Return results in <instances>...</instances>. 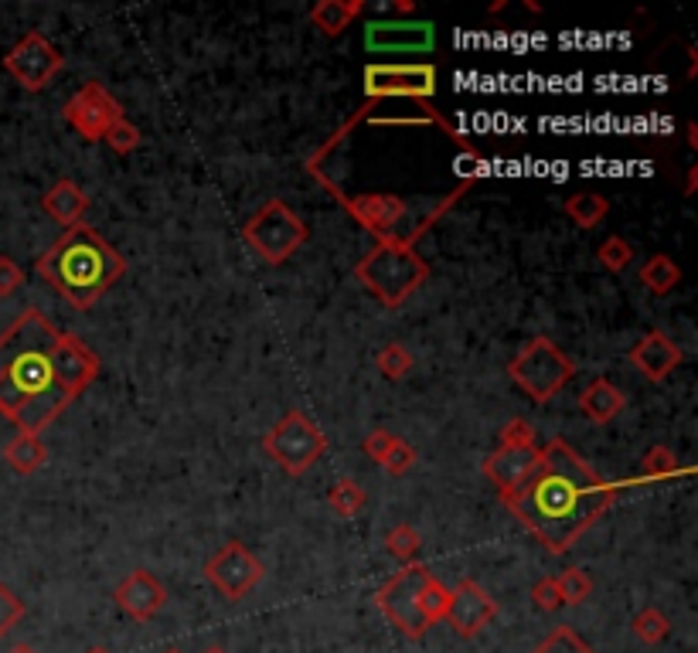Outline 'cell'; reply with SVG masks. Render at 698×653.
Here are the masks:
<instances>
[{"mask_svg": "<svg viewBox=\"0 0 698 653\" xmlns=\"http://www.w3.org/2000/svg\"><path fill=\"white\" fill-rule=\"evenodd\" d=\"M86 653H109V650H103V646H93V650H86Z\"/></svg>", "mask_w": 698, "mask_h": 653, "instance_id": "ee69618b", "label": "cell"}, {"mask_svg": "<svg viewBox=\"0 0 698 653\" xmlns=\"http://www.w3.org/2000/svg\"><path fill=\"white\" fill-rule=\"evenodd\" d=\"M508 378L532 402H552L576 378V361L549 337H532L508 364Z\"/></svg>", "mask_w": 698, "mask_h": 653, "instance_id": "5b68a950", "label": "cell"}, {"mask_svg": "<svg viewBox=\"0 0 698 653\" xmlns=\"http://www.w3.org/2000/svg\"><path fill=\"white\" fill-rule=\"evenodd\" d=\"M555 585H558V595H563V606H582L593 595V579L582 569H566L555 579Z\"/></svg>", "mask_w": 698, "mask_h": 653, "instance_id": "f1b7e54d", "label": "cell"}, {"mask_svg": "<svg viewBox=\"0 0 698 653\" xmlns=\"http://www.w3.org/2000/svg\"><path fill=\"white\" fill-rule=\"evenodd\" d=\"M688 147H691V150L698 147V130H695V123H688Z\"/></svg>", "mask_w": 698, "mask_h": 653, "instance_id": "b9f144b4", "label": "cell"}, {"mask_svg": "<svg viewBox=\"0 0 698 653\" xmlns=\"http://www.w3.org/2000/svg\"><path fill=\"white\" fill-rule=\"evenodd\" d=\"M106 144H109V150L113 154H120V157H127V154H133L140 144H144V133H140V126L136 123H130L127 117L123 120H117L113 126L106 130Z\"/></svg>", "mask_w": 698, "mask_h": 653, "instance_id": "d6a6232c", "label": "cell"}, {"mask_svg": "<svg viewBox=\"0 0 698 653\" xmlns=\"http://www.w3.org/2000/svg\"><path fill=\"white\" fill-rule=\"evenodd\" d=\"M382 467H385V473H393V476H406L416 467V449L399 436L393 443V449H388L385 457H382Z\"/></svg>", "mask_w": 698, "mask_h": 653, "instance_id": "d590c367", "label": "cell"}, {"mask_svg": "<svg viewBox=\"0 0 698 653\" xmlns=\"http://www.w3.org/2000/svg\"><path fill=\"white\" fill-rule=\"evenodd\" d=\"M613 500H617V487L563 439L545 443L535 470L512 494H501V504L552 555H566L606 515Z\"/></svg>", "mask_w": 698, "mask_h": 653, "instance_id": "7a4b0ae2", "label": "cell"}, {"mask_svg": "<svg viewBox=\"0 0 698 653\" xmlns=\"http://www.w3.org/2000/svg\"><path fill=\"white\" fill-rule=\"evenodd\" d=\"M494 616H497V603L491 600V592L481 589L473 579H460L457 589L450 592V609H446L450 630L464 640H473L484 627H491Z\"/></svg>", "mask_w": 698, "mask_h": 653, "instance_id": "5bb4252c", "label": "cell"}, {"mask_svg": "<svg viewBox=\"0 0 698 653\" xmlns=\"http://www.w3.org/2000/svg\"><path fill=\"white\" fill-rule=\"evenodd\" d=\"M361 11H365V0H321V4L311 11V21L321 35L338 38L361 17Z\"/></svg>", "mask_w": 698, "mask_h": 653, "instance_id": "44dd1931", "label": "cell"}, {"mask_svg": "<svg viewBox=\"0 0 698 653\" xmlns=\"http://www.w3.org/2000/svg\"><path fill=\"white\" fill-rule=\"evenodd\" d=\"M682 467H678V457L667 446H651L645 452V476L651 480H664V476H675Z\"/></svg>", "mask_w": 698, "mask_h": 653, "instance_id": "836d02e7", "label": "cell"}, {"mask_svg": "<svg viewBox=\"0 0 698 653\" xmlns=\"http://www.w3.org/2000/svg\"><path fill=\"white\" fill-rule=\"evenodd\" d=\"M539 446H505L501 443L484 460V476L497 487V494H512L521 480L535 470Z\"/></svg>", "mask_w": 698, "mask_h": 653, "instance_id": "ac0fdd59", "label": "cell"}, {"mask_svg": "<svg viewBox=\"0 0 698 653\" xmlns=\"http://www.w3.org/2000/svg\"><path fill=\"white\" fill-rule=\"evenodd\" d=\"M464 191H467V188H460L454 197H446V202H443L426 221H419L409 235L378 239V245L354 266L358 282H361V287H365L382 306H388V310L402 306V303L430 279V263L416 252V242L423 239V232L433 229V221H436L446 208L460 202Z\"/></svg>", "mask_w": 698, "mask_h": 653, "instance_id": "277c9868", "label": "cell"}, {"mask_svg": "<svg viewBox=\"0 0 698 653\" xmlns=\"http://www.w3.org/2000/svg\"><path fill=\"white\" fill-rule=\"evenodd\" d=\"M164 653H184V650H178V646H171V650H164Z\"/></svg>", "mask_w": 698, "mask_h": 653, "instance_id": "f6af8a7d", "label": "cell"}, {"mask_svg": "<svg viewBox=\"0 0 698 653\" xmlns=\"http://www.w3.org/2000/svg\"><path fill=\"white\" fill-rule=\"evenodd\" d=\"M24 287V269L11 259V255H0V297H11Z\"/></svg>", "mask_w": 698, "mask_h": 653, "instance_id": "74e56055", "label": "cell"}, {"mask_svg": "<svg viewBox=\"0 0 698 653\" xmlns=\"http://www.w3.org/2000/svg\"><path fill=\"white\" fill-rule=\"evenodd\" d=\"M338 202L361 225V229L372 232L375 239L399 235V225L406 221V211H409L406 197L385 194V191H378V194H341Z\"/></svg>", "mask_w": 698, "mask_h": 653, "instance_id": "4fadbf2b", "label": "cell"}, {"mask_svg": "<svg viewBox=\"0 0 698 653\" xmlns=\"http://www.w3.org/2000/svg\"><path fill=\"white\" fill-rule=\"evenodd\" d=\"M365 96L378 99H416L430 102L436 96V65H369Z\"/></svg>", "mask_w": 698, "mask_h": 653, "instance_id": "30bf717a", "label": "cell"}, {"mask_svg": "<svg viewBox=\"0 0 698 653\" xmlns=\"http://www.w3.org/2000/svg\"><path fill=\"white\" fill-rule=\"evenodd\" d=\"M4 463H8L17 476H32V473H38V470L48 463V449H45V443H41L38 436L21 433V436H14V439L4 446Z\"/></svg>", "mask_w": 698, "mask_h": 653, "instance_id": "7402d4cb", "label": "cell"}, {"mask_svg": "<svg viewBox=\"0 0 698 653\" xmlns=\"http://www.w3.org/2000/svg\"><path fill=\"white\" fill-rule=\"evenodd\" d=\"M375 364H378V372L388 378V382H402L412 367H416V358L406 344H385L378 354H375Z\"/></svg>", "mask_w": 698, "mask_h": 653, "instance_id": "83f0119b", "label": "cell"}, {"mask_svg": "<svg viewBox=\"0 0 698 653\" xmlns=\"http://www.w3.org/2000/svg\"><path fill=\"white\" fill-rule=\"evenodd\" d=\"M263 449L284 473L303 476L327 452V436L303 409H290L263 436Z\"/></svg>", "mask_w": 698, "mask_h": 653, "instance_id": "52a82bcc", "label": "cell"}, {"mask_svg": "<svg viewBox=\"0 0 698 653\" xmlns=\"http://www.w3.org/2000/svg\"><path fill=\"white\" fill-rule=\"evenodd\" d=\"M35 273L51 282L72 310H93L127 273V259L89 225H75L55 239L35 263Z\"/></svg>", "mask_w": 698, "mask_h": 653, "instance_id": "3957f363", "label": "cell"}, {"mask_svg": "<svg viewBox=\"0 0 698 653\" xmlns=\"http://www.w3.org/2000/svg\"><path fill=\"white\" fill-rule=\"evenodd\" d=\"M385 548L399 565H412L419 558V548H423V537H419V531L412 524H399L385 534Z\"/></svg>", "mask_w": 698, "mask_h": 653, "instance_id": "4316f807", "label": "cell"}, {"mask_svg": "<svg viewBox=\"0 0 698 653\" xmlns=\"http://www.w3.org/2000/svg\"><path fill=\"white\" fill-rule=\"evenodd\" d=\"M563 211L573 218V225H576V229H582V232H593L597 225L606 218V211H610V202H606L603 194H593V191H579V194H569V197H566Z\"/></svg>", "mask_w": 698, "mask_h": 653, "instance_id": "cb8c5ba5", "label": "cell"}, {"mask_svg": "<svg viewBox=\"0 0 698 653\" xmlns=\"http://www.w3.org/2000/svg\"><path fill=\"white\" fill-rule=\"evenodd\" d=\"M365 45L372 51H430L433 24L430 21H378V24H369Z\"/></svg>", "mask_w": 698, "mask_h": 653, "instance_id": "e0dca14e", "label": "cell"}, {"mask_svg": "<svg viewBox=\"0 0 698 653\" xmlns=\"http://www.w3.org/2000/svg\"><path fill=\"white\" fill-rule=\"evenodd\" d=\"M242 239L266 266H284L306 245L311 232H306L303 218L287 202L273 197L242 225Z\"/></svg>", "mask_w": 698, "mask_h": 653, "instance_id": "8992f818", "label": "cell"}, {"mask_svg": "<svg viewBox=\"0 0 698 653\" xmlns=\"http://www.w3.org/2000/svg\"><path fill=\"white\" fill-rule=\"evenodd\" d=\"M396 439H399V436L388 433V430H372V433L365 436V443H361V449H365V457H372L375 463H382V457H385L388 449H393Z\"/></svg>", "mask_w": 698, "mask_h": 653, "instance_id": "ab89813d", "label": "cell"}, {"mask_svg": "<svg viewBox=\"0 0 698 653\" xmlns=\"http://www.w3.org/2000/svg\"><path fill=\"white\" fill-rule=\"evenodd\" d=\"M637 279H640V287H648L654 297H667L682 282V266L672 259V255H651V259L640 266Z\"/></svg>", "mask_w": 698, "mask_h": 653, "instance_id": "603a6c76", "label": "cell"}, {"mask_svg": "<svg viewBox=\"0 0 698 653\" xmlns=\"http://www.w3.org/2000/svg\"><path fill=\"white\" fill-rule=\"evenodd\" d=\"M419 609H423L430 627H433V622H440V619H446V609H450V589H446L436 576L423 585V595H419Z\"/></svg>", "mask_w": 698, "mask_h": 653, "instance_id": "f546056e", "label": "cell"}, {"mask_svg": "<svg viewBox=\"0 0 698 653\" xmlns=\"http://www.w3.org/2000/svg\"><path fill=\"white\" fill-rule=\"evenodd\" d=\"M8 653H38V650H35L32 643H14V646H11Z\"/></svg>", "mask_w": 698, "mask_h": 653, "instance_id": "60d3db41", "label": "cell"}, {"mask_svg": "<svg viewBox=\"0 0 698 653\" xmlns=\"http://www.w3.org/2000/svg\"><path fill=\"white\" fill-rule=\"evenodd\" d=\"M205 579L226 595V600H245V595L263 582V561L242 542H229L208 558Z\"/></svg>", "mask_w": 698, "mask_h": 653, "instance_id": "8fae6325", "label": "cell"}, {"mask_svg": "<svg viewBox=\"0 0 698 653\" xmlns=\"http://www.w3.org/2000/svg\"><path fill=\"white\" fill-rule=\"evenodd\" d=\"M202 653H226V650H221V646H208V650H202Z\"/></svg>", "mask_w": 698, "mask_h": 653, "instance_id": "7bdbcfd3", "label": "cell"}, {"mask_svg": "<svg viewBox=\"0 0 698 653\" xmlns=\"http://www.w3.org/2000/svg\"><path fill=\"white\" fill-rule=\"evenodd\" d=\"M113 600H117V606H120L130 619L147 622V619H154V616L167 606V589H164V582H160L154 572L136 569V572H130V576L117 585Z\"/></svg>", "mask_w": 698, "mask_h": 653, "instance_id": "2e32d148", "label": "cell"}, {"mask_svg": "<svg viewBox=\"0 0 698 653\" xmlns=\"http://www.w3.org/2000/svg\"><path fill=\"white\" fill-rule=\"evenodd\" d=\"M532 603L535 609L542 613H555V609H563V595H558V585H555V576H545L532 585Z\"/></svg>", "mask_w": 698, "mask_h": 653, "instance_id": "8d00e7d4", "label": "cell"}, {"mask_svg": "<svg viewBox=\"0 0 698 653\" xmlns=\"http://www.w3.org/2000/svg\"><path fill=\"white\" fill-rule=\"evenodd\" d=\"M501 443L505 446H535V430L525 419H512L505 430H501Z\"/></svg>", "mask_w": 698, "mask_h": 653, "instance_id": "f35d334b", "label": "cell"}, {"mask_svg": "<svg viewBox=\"0 0 698 653\" xmlns=\"http://www.w3.org/2000/svg\"><path fill=\"white\" fill-rule=\"evenodd\" d=\"M532 653H597L573 627H555Z\"/></svg>", "mask_w": 698, "mask_h": 653, "instance_id": "4dcf8cb0", "label": "cell"}, {"mask_svg": "<svg viewBox=\"0 0 698 653\" xmlns=\"http://www.w3.org/2000/svg\"><path fill=\"white\" fill-rule=\"evenodd\" d=\"M21 619H24V603L17 600V592L11 585L0 582V640H4Z\"/></svg>", "mask_w": 698, "mask_h": 653, "instance_id": "e575fe53", "label": "cell"}, {"mask_svg": "<svg viewBox=\"0 0 698 653\" xmlns=\"http://www.w3.org/2000/svg\"><path fill=\"white\" fill-rule=\"evenodd\" d=\"M430 579H433V572L426 565L412 561V565H402V569L375 592V606L382 609V616L409 640L426 637V630H430L423 609H419V595H423V585Z\"/></svg>", "mask_w": 698, "mask_h": 653, "instance_id": "ba28073f", "label": "cell"}, {"mask_svg": "<svg viewBox=\"0 0 698 653\" xmlns=\"http://www.w3.org/2000/svg\"><path fill=\"white\" fill-rule=\"evenodd\" d=\"M624 409H627V395L606 378H597L579 391V412L593 425H610Z\"/></svg>", "mask_w": 698, "mask_h": 653, "instance_id": "ffe728a7", "label": "cell"}, {"mask_svg": "<svg viewBox=\"0 0 698 653\" xmlns=\"http://www.w3.org/2000/svg\"><path fill=\"white\" fill-rule=\"evenodd\" d=\"M597 259L606 273H624L634 263V245L624 235H610L600 249H597Z\"/></svg>", "mask_w": 698, "mask_h": 653, "instance_id": "1f68e13d", "label": "cell"}, {"mask_svg": "<svg viewBox=\"0 0 698 653\" xmlns=\"http://www.w3.org/2000/svg\"><path fill=\"white\" fill-rule=\"evenodd\" d=\"M65 123L82 136V140H103L106 130L117 120H123V106L117 96L99 82H86L82 89L65 102Z\"/></svg>", "mask_w": 698, "mask_h": 653, "instance_id": "7c38bea8", "label": "cell"}, {"mask_svg": "<svg viewBox=\"0 0 698 653\" xmlns=\"http://www.w3.org/2000/svg\"><path fill=\"white\" fill-rule=\"evenodd\" d=\"M630 630L640 643H664L667 637H672V619H667L661 609L648 606L630 619Z\"/></svg>", "mask_w": 698, "mask_h": 653, "instance_id": "484cf974", "label": "cell"}, {"mask_svg": "<svg viewBox=\"0 0 698 653\" xmlns=\"http://www.w3.org/2000/svg\"><path fill=\"white\" fill-rule=\"evenodd\" d=\"M365 491H361V484L358 480H351V476H345V480H338V484H334L330 491H327V504H330V510L338 518H354V515H361V507H365Z\"/></svg>", "mask_w": 698, "mask_h": 653, "instance_id": "d4e9b609", "label": "cell"}, {"mask_svg": "<svg viewBox=\"0 0 698 653\" xmlns=\"http://www.w3.org/2000/svg\"><path fill=\"white\" fill-rule=\"evenodd\" d=\"M99 378V354L38 306L0 334V415L38 436Z\"/></svg>", "mask_w": 698, "mask_h": 653, "instance_id": "6da1fadb", "label": "cell"}, {"mask_svg": "<svg viewBox=\"0 0 698 653\" xmlns=\"http://www.w3.org/2000/svg\"><path fill=\"white\" fill-rule=\"evenodd\" d=\"M41 208L51 221H59L62 229H75V225H82V215L89 211V194L72 178H62L45 191Z\"/></svg>", "mask_w": 698, "mask_h": 653, "instance_id": "d6986e66", "label": "cell"}, {"mask_svg": "<svg viewBox=\"0 0 698 653\" xmlns=\"http://www.w3.org/2000/svg\"><path fill=\"white\" fill-rule=\"evenodd\" d=\"M627 361L634 364V372H640L648 382L658 385L664 378H672V372L685 361V354H682V348L664 330H651V334H645L630 348Z\"/></svg>", "mask_w": 698, "mask_h": 653, "instance_id": "9a60e30c", "label": "cell"}, {"mask_svg": "<svg viewBox=\"0 0 698 653\" xmlns=\"http://www.w3.org/2000/svg\"><path fill=\"white\" fill-rule=\"evenodd\" d=\"M4 69L21 85V89L41 93V89H48V85H51V78L65 69V59L45 35L32 32L4 55Z\"/></svg>", "mask_w": 698, "mask_h": 653, "instance_id": "9c48e42d", "label": "cell"}]
</instances>
